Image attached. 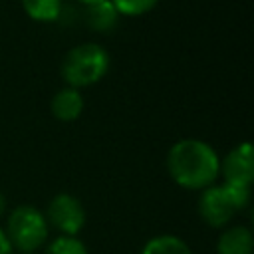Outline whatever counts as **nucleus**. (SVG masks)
Instances as JSON below:
<instances>
[{"label":"nucleus","instance_id":"obj_1","mask_svg":"<svg viewBox=\"0 0 254 254\" xmlns=\"http://www.w3.org/2000/svg\"><path fill=\"white\" fill-rule=\"evenodd\" d=\"M167 171L171 179L189 190H202L220 175V159L216 151L200 139H181L167 155Z\"/></svg>","mask_w":254,"mask_h":254},{"label":"nucleus","instance_id":"obj_2","mask_svg":"<svg viewBox=\"0 0 254 254\" xmlns=\"http://www.w3.org/2000/svg\"><path fill=\"white\" fill-rule=\"evenodd\" d=\"M109 69V54L95 42L71 48L62 62V77L69 87H89Z\"/></svg>","mask_w":254,"mask_h":254},{"label":"nucleus","instance_id":"obj_3","mask_svg":"<svg viewBox=\"0 0 254 254\" xmlns=\"http://www.w3.org/2000/svg\"><path fill=\"white\" fill-rule=\"evenodd\" d=\"M250 202V187H238V185H210L202 189V194L198 198V214L200 218L212 226L222 228L226 226L234 212L244 210Z\"/></svg>","mask_w":254,"mask_h":254},{"label":"nucleus","instance_id":"obj_4","mask_svg":"<svg viewBox=\"0 0 254 254\" xmlns=\"http://www.w3.org/2000/svg\"><path fill=\"white\" fill-rule=\"evenodd\" d=\"M4 232L14 248L22 252H34L48 240V220L38 208L22 204L10 212Z\"/></svg>","mask_w":254,"mask_h":254},{"label":"nucleus","instance_id":"obj_5","mask_svg":"<svg viewBox=\"0 0 254 254\" xmlns=\"http://www.w3.org/2000/svg\"><path fill=\"white\" fill-rule=\"evenodd\" d=\"M48 224H52L56 230L62 232V236H75L83 224H85V210L79 198H75L69 192L56 194L50 204L48 212L44 214Z\"/></svg>","mask_w":254,"mask_h":254},{"label":"nucleus","instance_id":"obj_6","mask_svg":"<svg viewBox=\"0 0 254 254\" xmlns=\"http://www.w3.org/2000/svg\"><path fill=\"white\" fill-rule=\"evenodd\" d=\"M220 173L226 185L250 187L254 179V151L250 143H240L226 153L220 163Z\"/></svg>","mask_w":254,"mask_h":254},{"label":"nucleus","instance_id":"obj_7","mask_svg":"<svg viewBox=\"0 0 254 254\" xmlns=\"http://www.w3.org/2000/svg\"><path fill=\"white\" fill-rule=\"evenodd\" d=\"M254 236L252 230L244 224L230 226L220 232L216 242V254H252Z\"/></svg>","mask_w":254,"mask_h":254},{"label":"nucleus","instance_id":"obj_8","mask_svg":"<svg viewBox=\"0 0 254 254\" xmlns=\"http://www.w3.org/2000/svg\"><path fill=\"white\" fill-rule=\"evenodd\" d=\"M52 113L56 119L64 121V123H69V121H75L81 111H83V97L79 93V89L75 87H62L54 97H52Z\"/></svg>","mask_w":254,"mask_h":254},{"label":"nucleus","instance_id":"obj_9","mask_svg":"<svg viewBox=\"0 0 254 254\" xmlns=\"http://www.w3.org/2000/svg\"><path fill=\"white\" fill-rule=\"evenodd\" d=\"M83 20L89 30L95 32H109L119 22V12L111 4V0H99L93 4L83 6Z\"/></svg>","mask_w":254,"mask_h":254},{"label":"nucleus","instance_id":"obj_10","mask_svg":"<svg viewBox=\"0 0 254 254\" xmlns=\"http://www.w3.org/2000/svg\"><path fill=\"white\" fill-rule=\"evenodd\" d=\"M24 12L36 22H54L62 16V0H22Z\"/></svg>","mask_w":254,"mask_h":254},{"label":"nucleus","instance_id":"obj_11","mask_svg":"<svg viewBox=\"0 0 254 254\" xmlns=\"http://www.w3.org/2000/svg\"><path fill=\"white\" fill-rule=\"evenodd\" d=\"M141 254H192V252L183 238L173 234H161L151 238L143 246Z\"/></svg>","mask_w":254,"mask_h":254},{"label":"nucleus","instance_id":"obj_12","mask_svg":"<svg viewBox=\"0 0 254 254\" xmlns=\"http://www.w3.org/2000/svg\"><path fill=\"white\" fill-rule=\"evenodd\" d=\"M44 254H87L83 242L75 236H60L48 244Z\"/></svg>","mask_w":254,"mask_h":254},{"label":"nucleus","instance_id":"obj_13","mask_svg":"<svg viewBox=\"0 0 254 254\" xmlns=\"http://www.w3.org/2000/svg\"><path fill=\"white\" fill-rule=\"evenodd\" d=\"M159 0H111L119 16H143L157 6Z\"/></svg>","mask_w":254,"mask_h":254},{"label":"nucleus","instance_id":"obj_14","mask_svg":"<svg viewBox=\"0 0 254 254\" xmlns=\"http://www.w3.org/2000/svg\"><path fill=\"white\" fill-rule=\"evenodd\" d=\"M0 254H14V246L4 230H0Z\"/></svg>","mask_w":254,"mask_h":254},{"label":"nucleus","instance_id":"obj_15","mask_svg":"<svg viewBox=\"0 0 254 254\" xmlns=\"http://www.w3.org/2000/svg\"><path fill=\"white\" fill-rule=\"evenodd\" d=\"M4 210H6V198H4V194L0 192V216L4 214Z\"/></svg>","mask_w":254,"mask_h":254},{"label":"nucleus","instance_id":"obj_16","mask_svg":"<svg viewBox=\"0 0 254 254\" xmlns=\"http://www.w3.org/2000/svg\"><path fill=\"white\" fill-rule=\"evenodd\" d=\"M77 2H79V4H83V6H85V4H93V2H99V0H77Z\"/></svg>","mask_w":254,"mask_h":254},{"label":"nucleus","instance_id":"obj_17","mask_svg":"<svg viewBox=\"0 0 254 254\" xmlns=\"http://www.w3.org/2000/svg\"><path fill=\"white\" fill-rule=\"evenodd\" d=\"M24 254H32V252H24Z\"/></svg>","mask_w":254,"mask_h":254}]
</instances>
